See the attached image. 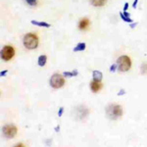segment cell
<instances>
[{
  "label": "cell",
  "instance_id": "cell-13",
  "mask_svg": "<svg viewBox=\"0 0 147 147\" xmlns=\"http://www.w3.org/2000/svg\"><path fill=\"white\" fill-rule=\"evenodd\" d=\"M84 49H85V43H84V42H82V43H79V44H78V45L76 46L75 48H74V51H75V52L84 51Z\"/></svg>",
  "mask_w": 147,
  "mask_h": 147
},
{
  "label": "cell",
  "instance_id": "cell-20",
  "mask_svg": "<svg viewBox=\"0 0 147 147\" xmlns=\"http://www.w3.org/2000/svg\"><path fill=\"white\" fill-rule=\"evenodd\" d=\"M7 72H8V71H4V72H1V76H2V77H3V76H5L6 74H7Z\"/></svg>",
  "mask_w": 147,
  "mask_h": 147
},
{
  "label": "cell",
  "instance_id": "cell-16",
  "mask_svg": "<svg viewBox=\"0 0 147 147\" xmlns=\"http://www.w3.org/2000/svg\"><path fill=\"white\" fill-rule=\"evenodd\" d=\"M26 1L30 6H35L37 4V0H26Z\"/></svg>",
  "mask_w": 147,
  "mask_h": 147
},
{
  "label": "cell",
  "instance_id": "cell-3",
  "mask_svg": "<svg viewBox=\"0 0 147 147\" xmlns=\"http://www.w3.org/2000/svg\"><path fill=\"white\" fill-rule=\"evenodd\" d=\"M118 66H119V70L121 72H127V70H129L130 66H131V62H130L129 57L127 56H121L118 59Z\"/></svg>",
  "mask_w": 147,
  "mask_h": 147
},
{
  "label": "cell",
  "instance_id": "cell-8",
  "mask_svg": "<svg viewBox=\"0 0 147 147\" xmlns=\"http://www.w3.org/2000/svg\"><path fill=\"white\" fill-rule=\"evenodd\" d=\"M88 26H89V20L87 18L82 19L80 24H79V27H80V30H86Z\"/></svg>",
  "mask_w": 147,
  "mask_h": 147
},
{
  "label": "cell",
  "instance_id": "cell-5",
  "mask_svg": "<svg viewBox=\"0 0 147 147\" xmlns=\"http://www.w3.org/2000/svg\"><path fill=\"white\" fill-rule=\"evenodd\" d=\"M15 55V50L12 46H5L1 51V57L4 61H9Z\"/></svg>",
  "mask_w": 147,
  "mask_h": 147
},
{
  "label": "cell",
  "instance_id": "cell-12",
  "mask_svg": "<svg viewBox=\"0 0 147 147\" xmlns=\"http://www.w3.org/2000/svg\"><path fill=\"white\" fill-rule=\"evenodd\" d=\"M46 60H47V57L45 55L39 56L38 57V66H40V67H43V66L46 64Z\"/></svg>",
  "mask_w": 147,
  "mask_h": 147
},
{
  "label": "cell",
  "instance_id": "cell-17",
  "mask_svg": "<svg viewBox=\"0 0 147 147\" xmlns=\"http://www.w3.org/2000/svg\"><path fill=\"white\" fill-rule=\"evenodd\" d=\"M116 68H117V65H112L111 66V69H110V72H115Z\"/></svg>",
  "mask_w": 147,
  "mask_h": 147
},
{
  "label": "cell",
  "instance_id": "cell-14",
  "mask_svg": "<svg viewBox=\"0 0 147 147\" xmlns=\"http://www.w3.org/2000/svg\"><path fill=\"white\" fill-rule=\"evenodd\" d=\"M120 16H121V18H122L123 20L125 21V22H127V23H131L132 22V20L129 18V16L125 15L124 13H120Z\"/></svg>",
  "mask_w": 147,
  "mask_h": 147
},
{
  "label": "cell",
  "instance_id": "cell-7",
  "mask_svg": "<svg viewBox=\"0 0 147 147\" xmlns=\"http://www.w3.org/2000/svg\"><path fill=\"white\" fill-rule=\"evenodd\" d=\"M90 88L93 92H98L101 88V84L100 82H96V80H93V82H90Z\"/></svg>",
  "mask_w": 147,
  "mask_h": 147
},
{
  "label": "cell",
  "instance_id": "cell-1",
  "mask_svg": "<svg viewBox=\"0 0 147 147\" xmlns=\"http://www.w3.org/2000/svg\"><path fill=\"white\" fill-rule=\"evenodd\" d=\"M24 45L28 49H34L38 45V38L34 34H28L24 37Z\"/></svg>",
  "mask_w": 147,
  "mask_h": 147
},
{
  "label": "cell",
  "instance_id": "cell-18",
  "mask_svg": "<svg viewBox=\"0 0 147 147\" xmlns=\"http://www.w3.org/2000/svg\"><path fill=\"white\" fill-rule=\"evenodd\" d=\"M63 111H64V108H63V107H61V108H60V111H59V113H58L59 117H61V116H62V114H63Z\"/></svg>",
  "mask_w": 147,
  "mask_h": 147
},
{
  "label": "cell",
  "instance_id": "cell-11",
  "mask_svg": "<svg viewBox=\"0 0 147 147\" xmlns=\"http://www.w3.org/2000/svg\"><path fill=\"white\" fill-rule=\"evenodd\" d=\"M32 25H35V26H38V27H44V28H49L50 25L48 23H45V22H37V21H32Z\"/></svg>",
  "mask_w": 147,
  "mask_h": 147
},
{
  "label": "cell",
  "instance_id": "cell-4",
  "mask_svg": "<svg viewBox=\"0 0 147 147\" xmlns=\"http://www.w3.org/2000/svg\"><path fill=\"white\" fill-rule=\"evenodd\" d=\"M64 84H65V80H64V78L61 75H59V74H54L51 77L50 84L54 88H60V87L63 86Z\"/></svg>",
  "mask_w": 147,
  "mask_h": 147
},
{
  "label": "cell",
  "instance_id": "cell-21",
  "mask_svg": "<svg viewBox=\"0 0 147 147\" xmlns=\"http://www.w3.org/2000/svg\"><path fill=\"white\" fill-rule=\"evenodd\" d=\"M137 1H138V0H134V8H136V3H137Z\"/></svg>",
  "mask_w": 147,
  "mask_h": 147
},
{
  "label": "cell",
  "instance_id": "cell-6",
  "mask_svg": "<svg viewBox=\"0 0 147 147\" xmlns=\"http://www.w3.org/2000/svg\"><path fill=\"white\" fill-rule=\"evenodd\" d=\"M3 132L7 138H12L17 134V127L13 125H6L3 127Z\"/></svg>",
  "mask_w": 147,
  "mask_h": 147
},
{
  "label": "cell",
  "instance_id": "cell-2",
  "mask_svg": "<svg viewBox=\"0 0 147 147\" xmlns=\"http://www.w3.org/2000/svg\"><path fill=\"white\" fill-rule=\"evenodd\" d=\"M106 113L111 120H116L123 115V110L120 105H110L108 106Z\"/></svg>",
  "mask_w": 147,
  "mask_h": 147
},
{
  "label": "cell",
  "instance_id": "cell-9",
  "mask_svg": "<svg viewBox=\"0 0 147 147\" xmlns=\"http://www.w3.org/2000/svg\"><path fill=\"white\" fill-rule=\"evenodd\" d=\"M92 75H93V80H96V82H101L102 78H103V76H102V73L99 72V71H93Z\"/></svg>",
  "mask_w": 147,
  "mask_h": 147
},
{
  "label": "cell",
  "instance_id": "cell-19",
  "mask_svg": "<svg viewBox=\"0 0 147 147\" xmlns=\"http://www.w3.org/2000/svg\"><path fill=\"white\" fill-rule=\"evenodd\" d=\"M127 7H129V3H125V7H124V10H125V11H127Z\"/></svg>",
  "mask_w": 147,
  "mask_h": 147
},
{
  "label": "cell",
  "instance_id": "cell-10",
  "mask_svg": "<svg viewBox=\"0 0 147 147\" xmlns=\"http://www.w3.org/2000/svg\"><path fill=\"white\" fill-rule=\"evenodd\" d=\"M91 4L93 6H103L107 2V0H90Z\"/></svg>",
  "mask_w": 147,
  "mask_h": 147
},
{
  "label": "cell",
  "instance_id": "cell-15",
  "mask_svg": "<svg viewBox=\"0 0 147 147\" xmlns=\"http://www.w3.org/2000/svg\"><path fill=\"white\" fill-rule=\"evenodd\" d=\"M76 75H78V71H75V72H72V73H70V72H65L64 73V76H66V77H73V76H76Z\"/></svg>",
  "mask_w": 147,
  "mask_h": 147
},
{
  "label": "cell",
  "instance_id": "cell-22",
  "mask_svg": "<svg viewBox=\"0 0 147 147\" xmlns=\"http://www.w3.org/2000/svg\"><path fill=\"white\" fill-rule=\"evenodd\" d=\"M124 93H125V91L122 90V92H119V93H118V95H121V94H124Z\"/></svg>",
  "mask_w": 147,
  "mask_h": 147
}]
</instances>
